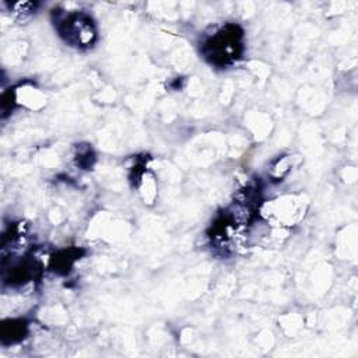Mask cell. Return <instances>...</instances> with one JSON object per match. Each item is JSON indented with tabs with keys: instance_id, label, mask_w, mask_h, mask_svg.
<instances>
[{
	"instance_id": "1",
	"label": "cell",
	"mask_w": 358,
	"mask_h": 358,
	"mask_svg": "<svg viewBox=\"0 0 358 358\" xmlns=\"http://www.w3.org/2000/svg\"><path fill=\"white\" fill-rule=\"evenodd\" d=\"M242 52V29L228 24L210 36L203 45V53L210 63L227 66L235 62Z\"/></svg>"
},
{
	"instance_id": "2",
	"label": "cell",
	"mask_w": 358,
	"mask_h": 358,
	"mask_svg": "<svg viewBox=\"0 0 358 358\" xmlns=\"http://www.w3.org/2000/svg\"><path fill=\"white\" fill-rule=\"evenodd\" d=\"M59 32L70 45L78 48L91 46L96 38V31L91 18L81 13L69 14L59 21Z\"/></svg>"
},
{
	"instance_id": "3",
	"label": "cell",
	"mask_w": 358,
	"mask_h": 358,
	"mask_svg": "<svg viewBox=\"0 0 358 358\" xmlns=\"http://www.w3.org/2000/svg\"><path fill=\"white\" fill-rule=\"evenodd\" d=\"M27 333V324L22 320H10L8 323L3 324L1 337L3 340L8 338V341H17L24 337Z\"/></svg>"
}]
</instances>
